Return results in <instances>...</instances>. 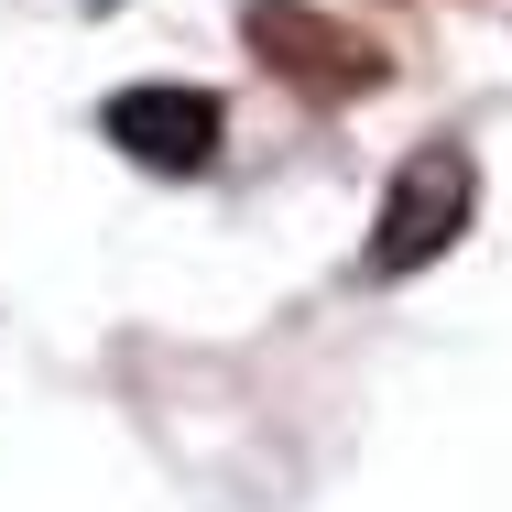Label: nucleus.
I'll use <instances>...</instances> for the list:
<instances>
[{
	"label": "nucleus",
	"instance_id": "f03ea898",
	"mask_svg": "<svg viewBox=\"0 0 512 512\" xmlns=\"http://www.w3.org/2000/svg\"><path fill=\"white\" fill-rule=\"evenodd\" d=\"M240 33H251V55H262L273 77H295L306 99H371V88H382V44L349 33L338 11H316V0H251Z\"/></svg>",
	"mask_w": 512,
	"mask_h": 512
},
{
	"label": "nucleus",
	"instance_id": "7ed1b4c3",
	"mask_svg": "<svg viewBox=\"0 0 512 512\" xmlns=\"http://www.w3.org/2000/svg\"><path fill=\"white\" fill-rule=\"evenodd\" d=\"M99 131L131 153V164H153V175H207L229 109L207 99V88H120V99L99 109Z\"/></svg>",
	"mask_w": 512,
	"mask_h": 512
},
{
	"label": "nucleus",
	"instance_id": "f257e3e1",
	"mask_svg": "<svg viewBox=\"0 0 512 512\" xmlns=\"http://www.w3.org/2000/svg\"><path fill=\"white\" fill-rule=\"evenodd\" d=\"M469 207H480L469 142H425V153H404L393 197H382V218H371V273L404 284V273H425V262H447L458 229H469Z\"/></svg>",
	"mask_w": 512,
	"mask_h": 512
}]
</instances>
